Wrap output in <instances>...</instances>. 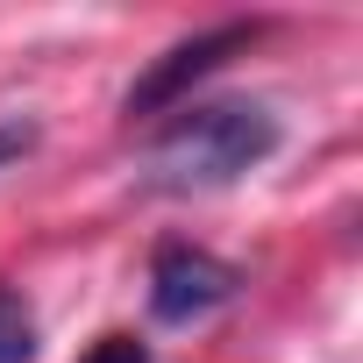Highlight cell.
<instances>
[{"label": "cell", "instance_id": "1", "mask_svg": "<svg viewBox=\"0 0 363 363\" xmlns=\"http://www.w3.org/2000/svg\"><path fill=\"white\" fill-rule=\"evenodd\" d=\"M271 150H278V114L264 100H200V107H178L171 128L150 143L143 178L157 193H221Z\"/></svg>", "mask_w": 363, "mask_h": 363}, {"label": "cell", "instance_id": "2", "mask_svg": "<svg viewBox=\"0 0 363 363\" xmlns=\"http://www.w3.org/2000/svg\"><path fill=\"white\" fill-rule=\"evenodd\" d=\"M242 285V271L214 250H193V242H164L150 257V313L186 328V320H207L214 306H228Z\"/></svg>", "mask_w": 363, "mask_h": 363}, {"label": "cell", "instance_id": "3", "mask_svg": "<svg viewBox=\"0 0 363 363\" xmlns=\"http://www.w3.org/2000/svg\"><path fill=\"white\" fill-rule=\"evenodd\" d=\"M257 43V22H221V29H200V36H186V43H171L135 86H128V114H157V107H178L207 72H221L235 50H250Z\"/></svg>", "mask_w": 363, "mask_h": 363}, {"label": "cell", "instance_id": "4", "mask_svg": "<svg viewBox=\"0 0 363 363\" xmlns=\"http://www.w3.org/2000/svg\"><path fill=\"white\" fill-rule=\"evenodd\" d=\"M36 356V313L15 285H0V363H29Z\"/></svg>", "mask_w": 363, "mask_h": 363}, {"label": "cell", "instance_id": "5", "mask_svg": "<svg viewBox=\"0 0 363 363\" xmlns=\"http://www.w3.org/2000/svg\"><path fill=\"white\" fill-rule=\"evenodd\" d=\"M29 150H36V128L29 121H0V171H8L15 157H29Z\"/></svg>", "mask_w": 363, "mask_h": 363}, {"label": "cell", "instance_id": "6", "mask_svg": "<svg viewBox=\"0 0 363 363\" xmlns=\"http://www.w3.org/2000/svg\"><path fill=\"white\" fill-rule=\"evenodd\" d=\"M86 363H150V349H143V342H128V335H107Z\"/></svg>", "mask_w": 363, "mask_h": 363}]
</instances>
